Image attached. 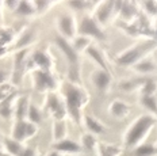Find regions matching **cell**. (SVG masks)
<instances>
[{"instance_id": "484cf974", "label": "cell", "mask_w": 157, "mask_h": 156, "mask_svg": "<svg viewBox=\"0 0 157 156\" xmlns=\"http://www.w3.org/2000/svg\"><path fill=\"white\" fill-rule=\"evenodd\" d=\"M15 14L21 18H33L37 17L35 14L34 2H18V6L15 8Z\"/></svg>"}, {"instance_id": "6da1fadb", "label": "cell", "mask_w": 157, "mask_h": 156, "mask_svg": "<svg viewBox=\"0 0 157 156\" xmlns=\"http://www.w3.org/2000/svg\"><path fill=\"white\" fill-rule=\"evenodd\" d=\"M58 92L61 94L67 109V115L76 126H83L84 109L90 103L91 95L83 84H75L68 80L60 82Z\"/></svg>"}, {"instance_id": "d590c367", "label": "cell", "mask_w": 157, "mask_h": 156, "mask_svg": "<svg viewBox=\"0 0 157 156\" xmlns=\"http://www.w3.org/2000/svg\"><path fill=\"white\" fill-rule=\"evenodd\" d=\"M3 7H4V3H0V26H2V21H3V18H4V17H3Z\"/></svg>"}, {"instance_id": "d4e9b609", "label": "cell", "mask_w": 157, "mask_h": 156, "mask_svg": "<svg viewBox=\"0 0 157 156\" xmlns=\"http://www.w3.org/2000/svg\"><path fill=\"white\" fill-rule=\"evenodd\" d=\"M123 156H157V148L155 144H149V142H144L138 147L129 149Z\"/></svg>"}, {"instance_id": "7a4b0ae2", "label": "cell", "mask_w": 157, "mask_h": 156, "mask_svg": "<svg viewBox=\"0 0 157 156\" xmlns=\"http://www.w3.org/2000/svg\"><path fill=\"white\" fill-rule=\"evenodd\" d=\"M157 125V117L149 114H140L127 125L122 135V147L125 151L133 149L146 142V138Z\"/></svg>"}, {"instance_id": "ffe728a7", "label": "cell", "mask_w": 157, "mask_h": 156, "mask_svg": "<svg viewBox=\"0 0 157 156\" xmlns=\"http://www.w3.org/2000/svg\"><path fill=\"white\" fill-rule=\"evenodd\" d=\"M95 154H96V156H123L125 149L119 144L106 142V141H100L99 140V144H98Z\"/></svg>"}, {"instance_id": "83f0119b", "label": "cell", "mask_w": 157, "mask_h": 156, "mask_svg": "<svg viewBox=\"0 0 157 156\" xmlns=\"http://www.w3.org/2000/svg\"><path fill=\"white\" fill-rule=\"evenodd\" d=\"M92 42L94 41L90 40L88 37H84V35L77 34L76 37H75L73 40L71 41V44H72V46H73V49L76 50L78 54H80V53H84V52L88 49V46H90Z\"/></svg>"}, {"instance_id": "cb8c5ba5", "label": "cell", "mask_w": 157, "mask_h": 156, "mask_svg": "<svg viewBox=\"0 0 157 156\" xmlns=\"http://www.w3.org/2000/svg\"><path fill=\"white\" fill-rule=\"evenodd\" d=\"M68 137V123L67 119H57L52 123V138L53 142L61 141Z\"/></svg>"}, {"instance_id": "7c38bea8", "label": "cell", "mask_w": 157, "mask_h": 156, "mask_svg": "<svg viewBox=\"0 0 157 156\" xmlns=\"http://www.w3.org/2000/svg\"><path fill=\"white\" fill-rule=\"evenodd\" d=\"M29 63L34 64V69H54V57L49 50H34L29 56Z\"/></svg>"}, {"instance_id": "4316f807", "label": "cell", "mask_w": 157, "mask_h": 156, "mask_svg": "<svg viewBox=\"0 0 157 156\" xmlns=\"http://www.w3.org/2000/svg\"><path fill=\"white\" fill-rule=\"evenodd\" d=\"M137 73H141V75H148L150 72H153L156 68V61L155 58L153 60H149V57L142 58L140 63H137L134 67H132Z\"/></svg>"}, {"instance_id": "603a6c76", "label": "cell", "mask_w": 157, "mask_h": 156, "mask_svg": "<svg viewBox=\"0 0 157 156\" xmlns=\"http://www.w3.org/2000/svg\"><path fill=\"white\" fill-rule=\"evenodd\" d=\"M31 99L29 95H21L18 96L15 103V113H14V119H26L27 117L29 107H30Z\"/></svg>"}, {"instance_id": "30bf717a", "label": "cell", "mask_w": 157, "mask_h": 156, "mask_svg": "<svg viewBox=\"0 0 157 156\" xmlns=\"http://www.w3.org/2000/svg\"><path fill=\"white\" fill-rule=\"evenodd\" d=\"M115 6H117V3H114V2H98L95 4L91 15L96 19V22L102 27H104V26H107L110 23L111 18L118 11V10H115Z\"/></svg>"}, {"instance_id": "2e32d148", "label": "cell", "mask_w": 157, "mask_h": 156, "mask_svg": "<svg viewBox=\"0 0 157 156\" xmlns=\"http://www.w3.org/2000/svg\"><path fill=\"white\" fill-rule=\"evenodd\" d=\"M83 126L86 129V132L91 133V135L99 136L104 135L107 132V125L103 121H100L98 117L92 114H84L83 117Z\"/></svg>"}, {"instance_id": "ac0fdd59", "label": "cell", "mask_w": 157, "mask_h": 156, "mask_svg": "<svg viewBox=\"0 0 157 156\" xmlns=\"http://www.w3.org/2000/svg\"><path fill=\"white\" fill-rule=\"evenodd\" d=\"M18 99V95L14 92H10L3 100H0V117L4 119H14V113H15V103Z\"/></svg>"}, {"instance_id": "8992f818", "label": "cell", "mask_w": 157, "mask_h": 156, "mask_svg": "<svg viewBox=\"0 0 157 156\" xmlns=\"http://www.w3.org/2000/svg\"><path fill=\"white\" fill-rule=\"evenodd\" d=\"M42 111L46 113L48 115H50L53 118V121H57V119H68L64 99L61 96V94L58 92V90L45 94Z\"/></svg>"}, {"instance_id": "52a82bcc", "label": "cell", "mask_w": 157, "mask_h": 156, "mask_svg": "<svg viewBox=\"0 0 157 156\" xmlns=\"http://www.w3.org/2000/svg\"><path fill=\"white\" fill-rule=\"evenodd\" d=\"M56 29L60 37L72 41L77 35V17L72 11H63L56 18Z\"/></svg>"}, {"instance_id": "7402d4cb", "label": "cell", "mask_w": 157, "mask_h": 156, "mask_svg": "<svg viewBox=\"0 0 157 156\" xmlns=\"http://www.w3.org/2000/svg\"><path fill=\"white\" fill-rule=\"evenodd\" d=\"M2 148L8 156H19L23 152V149L26 148V145L23 142H19L14 140L12 137H3V142H2Z\"/></svg>"}, {"instance_id": "1f68e13d", "label": "cell", "mask_w": 157, "mask_h": 156, "mask_svg": "<svg viewBox=\"0 0 157 156\" xmlns=\"http://www.w3.org/2000/svg\"><path fill=\"white\" fill-rule=\"evenodd\" d=\"M96 3H92V2H71L68 3V6L72 7V12L73 11H78V12H84V11H88V7H95Z\"/></svg>"}, {"instance_id": "f1b7e54d", "label": "cell", "mask_w": 157, "mask_h": 156, "mask_svg": "<svg viewBox=\"0 0 157 156\" xmlns=\"http://www.w3.org/2000/svg\"><path fill=\"white\" fill-rule=\"evenodd\" d=\"M42 117H44V111H42V107L37 106L34 102L30 103V107H29V111H27V119L29 122L35 123V125H39L42 121Z\"/></svg>"}, {"instance_id": "74e56055", "label": "cell", "mask_w": 157, "mask_h": 156, "mask_svg": "<svg viewBox=\"0 0 157 156\" xmlns=\"http://www.w3.org/2000/svg\"><path fill=\"white\" fill-rule=\"evenodd\" d=\"M156 61H157V54H156Z\"/></svg>"}, {"instance_id": "9a60e30c", "label": "cell", "mask_w": 157, "mask_h": 156, "mask_svg": "<svg viewBox=\"0 0 157 156\" xmlns=\"http://www.w3.org/2000/svg\"><path fill=\"white\" fill-rule=\"evenodd\" d=\"M107 113L110 117H113L117 121H122V119L127 118L132 113V106L123 99L115 98L113 99L107 106Z\"/></svg>"}, {"instance_id": "e575fe53", "label": "cell", "mask_w": 157, "mask_h": 156, "mask_svg": "<svg viewBox=\"0 0 157 156\" xmlns=\"http://www.w3.org/2000/svg\"><path fill=\"white\" fill-rule=\"evenodd\" d=\"M45 156H64V155H61L60 152H57V151H54V149H50V151L48 152Z\"/></svg>"}, {"instance_id": "f546056e", "label": "cell", "mask_w": 157, "mask_h": 156, "mask_svg": "<svg viewBox=\"0 0 157 156\" xmlns=\"http://www.w3.org/2000/svg\"><path fill=\"white\" fill-rule=\"evenodd\" d=\"M138 102L141 106L148 109L149 114L157 117V98L155 95H141Z\"/></svg>"}, {"instance_id": "4dcf8cb0", "label": "cell", "mask_w": 157, "mask_h": 156, "mask_svg": "<svg viewBox=\"0 0 157 156\" xmlns=\"http://www.w3.org/2000/svg\"><path fill=\"white\" fill-rule=\"evenodd\" d=\"M35 6V14L37 17H44L56 6L54 2H34Z\"/></svg>"}, {"instance_id": "d6a6232c", "label": "cell", "mask_w": 157, "mask_h": 156, "mask_svg": "<svg viewBox=\"0 0 157 156\" xmlns=\"http://www.w3.org/2000/svg\"><path fill=\"white\" fill-rule=\"evenodd\" d=\"M38 155H39L38 147H29V145H26L23 152H22L19 156H38Z\"/></svg>"}, {"instance_id": "8fae6325", "label": "cell", "mask_w": 157, "mask_h": 156, "mask_svg": "<svg viewBox=\"0 0 157 156\" xmlns=\"http://www.w3.org/2000/svg\"><path fill=\"white\" fill-rule=\"evenodd\" d=\"M84 54L96 65V68H100V69H104V71H111L110 61H109V58H107V54H106V52L100 48L99 44L92 42V44L88 46V49L84 52Z\"/></svg>"}, {"instance_id": "44dd1931", "label": "cell", "mask_w": 157, "mask_h": 156, "mask_svg": "<svg viewBox=\"0 0 157 156\" xmlns=\"http://www.w3.org/2000/svg\"><path fill=\"white\" fill-rule=\"evenodd\" d=\"M78 144H80L81 149H83V154H94V152H96L99 140H98V136L91 135L88 132H83L80 135Z\"/></svg>"}, {"instance_id": "4fadbf2b", "label": "cell", "mask_w": 157, "mask_h": 156, "mask_svg": "<svg viewBox=\"0 0 157 156\" xmlns=\"http://www.w3.org/2000/svg\"><path fill=\"white\" fill-rule=\"evenodd\" d=\"M56 46L58 48V50L63 53V56L67 58L68 61V67H73V65H81L80 63V54L73 49L71 41L65 40V38L60 37V35H56L54 37Z\"/></svg>"}, {"instance_id": "ba28073f", "label": "cell", "mask_w": 157, "mask_h": 156, "mask_svg": "<svg viewBox=\"0 0 157 156\" xmlns=\"http://www.w3.org/2000/svg\"><path fill=\"white\" fill-rule=\"evenodd\" d=\"M39 128L35 123L29 122L27 119H14V123L11 126V133L10 137H12L14 140L19 142H25L29 140L34 138L38 135Z\"/></svg>"}, {"instance_id": "836d02e7", "label": "cell", "mask_w": 157, "mask_h": 156, "mask_svg": "<svg viewBox=\"0 0 157 156\" xmlns=\"http://www.w3.org/2000/svg\"><path fill=\"white\" fill-rule=\"evenodd\" d=\"M7 79H8L7 72H4V71H0V84L6 83V82H7Z\"/></svg>"}, {"instance_id": "9c48e42d", "label": "cell", "mask_w": 157, "mask_h": 156, "mask_svg": "<svg viewBox=\"0 0 157 156\" xmlns=\"http://www.w3.org/2000/svg\"><path fill=\"white\" fill-rule=\"evenodd\" d=\"M91 84L94 86V88L102 94H109L113 86V72L111 71H104L100 68H95L91 72Z\"/></svg>"}, {"instance_id": "3957f363", "label": "cell", "mask_w": 157, "mask_h": 156, "mask_svg": "<svg viewBox=\"0 0 157 156\" xmlns=\"http://www.w3.org/2000/svg\"><path fill=\"white\" fill-rule=\"evenodd\" d=\"M153 46H156L155 41H144L140 44H136L134 46H130L123 52H121L115 57V63L122 67H134L142 58L146 57V54L153 49Z\"/></svg>"}, {"instance_id": "5bb4252c", "label": "cell", "mask_w": 157, "mask_h": 156, "mask_svg": "<svg viewBox=\"0 0 157 156\" xmlns=\"http://www.w3.org/2000/svg\"><path fill=\"white\" fill-rule=\"evenodd\" d=\"M52 149L60 152V154L64 155V156H80V155H83V149H81L78 141H76V140H73L71 137H67V138L61 140V141L53 142V144H52Z\"/></svg>"}, {"instance_id": "e0dca14e", "label": "cell", "mask_w": 157, "mask_h": 156, "mask_svg": "<svg viewBox=\"0 0 157 156\" xmlns=\"http://www.w3.org/2000/svg\"><path fill=\"white\" fill-rule=\"evenodd\" d=\"M29 56L27 54V49L25 50H18L15 52L14 54V80L16 83L21 82L22 76L25 73V69H26V64L29 63Z\"/></svg>"}, {"instance_id": "277c9868", "label": "cell", "mask_w": 157, "mask_h": 156, "mask_svg": "<svg viewBox=\"0 0 157 156\" xmlns=\"http://www.w3.org/2000/svg\"><path fill=\"white\" fill-rule=\"evenodd\" d=\"M77 34L88 37L94 42H106L107 35L104 33L103 27L96 22L92 15L90 14H83L80 19H77Z\"/></svg>"}, {"instance_id": "d6986e66", "label": "cell", "mask_w": 157, "mask_h": 156, "mask_svg": "<svg viewBox=\"0 0 157 156\" xmlns=\"http://www.w3.org/2000/svg\"><path fill=\"white\" fill-rule=\"evenodd\" d=\"M37 40V30L34 29H25L21 34L18 35V38L15 40V50H25V49H29V46Z\"/></svg>"}, {"instance_id": "5b68a950", "label": "cell", "mask_w": 157, "mask_h": 156, "mask_svg": "<svg viewBox=\"0 0 157 156\" xmlns=\"http://www.w3.org/2000/svg\"><path fill=\"white\" fill-rule=\"evenodd\" d=\"M31 82L33 88L37 92L48 94L52 91H57L60 82L53 71H45V69H33L31 72Z\"/></svg>"}, {"instance_id": "8d00e7d4", "label": "cell", "mask_w": 157, "mask_h": 156, "mask_svg": "<svg viewBox=\"0 0 157 156\" xmlns=\"http://www.w3.org/2000/svg\"><path fill=\"white\" fill-rule=\"evenodd\" d=\"M3 137H4V136H2V133H0V148H2V142H3Z\"/></svg>"}]
</instances>
